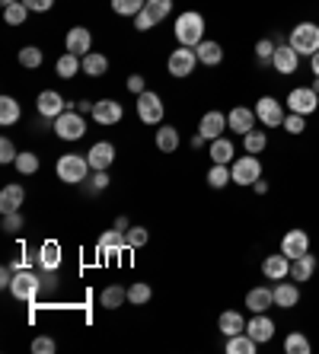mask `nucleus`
<instances>
[{"label":"nucleus","instance_id":"nucleus-44","mask_svg":"<svg viewBox=\"0 0 319 354\" xmlns=\"http://www.w3.org/2000/svg\"><path fill=\"white\" fill-rule=\"evenodd\" d=\"M147 227H131V230L125 233V243H128V249H140V246H147Z\"/></svg>","mask_w":319,"mask_h":354},{"label":"nucleus","instance_id":"nucleus-15","mask_svg":"<svg viewBox=\"0 0 319 354\" xmlns=\"http://www.w3.org/2000/svg\"><path fill=\"white\" fill-rule=\"evenodd\" d=\"M271 67H275L278 74L291 77L297 67H300V55H297L291 45H278V48H275V58H271Z\"/></svg>","mask_w":319,"mask_h":354},{"label":"nucleus","instance_id":"nucleus-57","mask_svg":"<svg viewBox=\"0 0 319 354\" xmlns=\"http://www.w3.org/2000/svg\"><path fill=\"white\" fill-rule=\"evenodd\" d=\"M253 189H255V195H265V192H268V182H262V179H259V182H255V185H253Z\"/></svg>","mask_w":319,"mask_h":354},{"label":"nucleus","instance_id":"nucleus-47","mask_svg":"<svg viewBox=\"0 0 319 354\" xmlns=\"http://www.w3.org/2000/svg\"><path fill=\"white\" fill-rule=\"evenodd\" d=\"M17 144H13V140L10 138H3L0 140V163H17Z\"/></svg>","mask_w":319,"mask_h":354},{"label":"nucleus","instance_id":"nucleus-9","mask_svg":"<svg viewBox=\"0 0 319 354\" xmlns=\"http://www.w3.org/2000/svg\"><path fill=\"white\" fill-rule=\"evenodd\" d=\"M138 118L144 124H160L163 122V99L156 96V93L144 90L138 96Z\"/></svg>","mask_w":319,"mask_h":354},{"label":"nucleus","instance_id":"nucleus-2","mask_svg":"<svg viewBox=\"0 0 319 354\" xmlns=\"http://www.w3.org/2000/svg\"><path fill=\"white\" fill-rule=\"evenodd\" d=\"M57 179L67 182V185H80L83 179H86V173H90V160L80 157V153H64V157L57 160Z\"/></svg>","mask_w":319,"mask_h":354},{"label":"nucleus","instance_id":"nucleus-55","mask_svg":"<svg viewBox=\"0 0 319 354\" xmlns=\"http://www.w3.org/2000/svg\"><path fill=\"white\" fill-rule=\"evenodd\" d=\"M93 106H96V102H86V99H83V102H77V112H80V115H86V112H90V115H93Z\"/></svg>","mask_w":319,"mask_h":354},{"label":"nucleus","instance_id":"nucleus-38","mask_svg":"<svg viewBox=\"0 0 319 354\" xmlns=\"http://www.w3.org/2000/svg\"><path fill=\"white\" fill-rule=\"evenodd\" d=\"M243 144H246V153H262L265 144H268V138H265L262 128H253L249 134H243Z\"/></svg>","mask_w":319,"mask_h":354},{"label":"nucleus","instance_id":"nucleus-50","mask_svg":"<svg viewBox=\"0 0 319 354\" xmlns=\"http://www.w3.org/2000/svg\"><path fill=\"white\" fill-rule=\"evenodd\" d=\"M55 342H51V338L48 335H42V338H35V342H33V351L35 354H55Z\"/></svg>","mask_w":319,"mask_h":354},{"label":"nucleus","instance_id":"nucleus-20","mask_svg":"<svg viewBox=\"0 0 319 354\" xmlns=\"http://www.w3.org/2000/svg\"><path fill=\"white\" fill-rule=\"evenodd\" d=\"M86 160H90V169H109L112 160H115V147L109 144V140H99V144H93L90 147Z\"/></svg>","mask_w":319,"mask_h":354},{"label":"nucleus","instance_id":"nucleus-6","mask_svg":"<svg viewBox=\"0 0 319 354\" xmlns=\"http://www.w3.org/2000/svg\"><path fill=\"white\" fill-rule=\"evenodd\" d=\"M39 290H42V281H39V274H33V272H23V268H19V272L13 274V284H10V294L17 297V300H23V304H33L35 297H39Z\"/></svg>","mask_w":319,"mask_h":354},{"label":"nucleus","instance_id":"nucleus-11","mask_svg":"<svg viewBox=\"0 0 319 354\" xmlns=\"http://www.w3.org/2000/svg\"><path fill=\"white\" fill-rule=\"evenodd\" d=\"M93 118H96V124L112 128V124H118L125 118V109H122V102H115V99H99L96 106H93Z\"/></svg>","mask_w":319,"mask_h":354},{"label":"nucleus","instance_id":"nucleus-5","mask_svg":"<svg viewBox=\"0 0 319 354\" xmlns=\"http://www.w3.org/2000/svg\"><path fill=\"white\" fill-rule=\"evenodd\" d=\"M230 173H233V182L237 185H255V182L262 179V163H259V157L255 153H249V157H239L237 163L230 166Z\"/></svg>","mask_w":319,"mask_h":354},{"label":"nucleus","instance_id":"nucleus-12","mask_svg":"<svg viewBox=\"0 0 319 354\" xmlns=\"http://www.w3.org/2000/svg\"><path fill=\"white\" fill-rule=\"evenodd\" d=\"M35 102H39V115L42 118H57L61 112H67V109H71V102H64V96H61V93H55V90H42Z\"/></svg>","mask_w":319,"mask_h":354},{"label":"nucleus","instance_id":"nucleus-56","mask_svg":"<svg viewBox=\"0 0 319 354\" xmlns=\"http://www.w3.org/2000/svg\"><path fill=\"white\" fill-rule=\"evenodd\" d=\"M115 230H122V233L131 230V223H128V217H118V221H115Z\"/></svg>","mask_w":319,"mask_h":354},{"label":"nucleus","instance_id":"nucleus-34","mask_svg":"<svg viewBox=\"0 0 319 354\" xmlns=\"http://www.w3.org/2000/svg\"><path fill=\"white\" fill-rule=\"evenodd\" d=\"M255 338H249L246 332H239V335H230L227 338V354H253L255 351Z\"/></svg>","mask_w":319,"mask_h":354},{"label":"nucleus","instance_id":"nucleus-22","mask_svg":"<svg viewBox=\"0 0 319 354\" xmlns=\"http://www.w3.org/2000/svg\"><path fill=\"white\" fill-rule=\"evenodd\" d=\"M122 246H128V243H125V233L122 230H106L96 243V252L99 256H118Z\"/></svg>","mask_w":319,"mask_h":354},{"label":"nucleus","instance_id":"nucleus-35","mask_svg":"<svg viewBox=\"0 0 319 354\" xmlns=\"http://www.w3.org/2000/svg\"><path fill=\"white\" fill-rule=\"evenodd\" d=\"M29 13H33V10L26 7L23 0H17V3H10V7H3V19H7V26H23Z\"/></svg>","mask_w":319,"mask_h":354},{"label":"nucleus","instance_id":"nucleus-54","mask_svg":"<svg viewBox=\"0 0 319 354\" xmlns=\"http://www.w3.org/2000/svg\"><path fill=\"white\" fill-rule=\"evenodd\" d=\"M128 90H131L134 96H140V93H144V77H140V74H131V77H128Z\"/></svg>","mask_w":319,"mask_h":354},{"label":"nucleus","instance_id":"nucleus-8","mask_svg":"<svg viewBox=\"0 0 319 354\" xmlns=\"http://www.w3.org/2000/svg\"><path fill=\"white\" fill-rule=\"evenodd\" d=\"M287 106H291V112H297V115H313L319 109V93L313 90V86H297V90H291V96H287Z\"/></svg>","mask_w":319,"mask_h":354},{"label":"nucleus","instance_id":"nucleus-41","mask_svg":"<svg viewBox=\"0 0 319 354\" xmlns=\"http://www.w3.org/2000/svg\"><path fill=\"white\" fill-rule=\"evenodd\" d=\"M284 351L287 354H310V342H307L303 332H291V335L284 338Z\"/></svg>","mask_w":319,"mask_h":354},{"label":"nucleus","instance_id":"nucleus-45","mask_svg":"<svg viewBox=\"0 0 319 354\" xmlns=\"http://www.w3.org/2000/svg\"><path fill=\"white\" fill-rule=\"evenodd\" d=\"M42 58H45V55H42V51L35 48V45H26V48L19 51V64L29 67V71H35V67L42 64Z\"/></svg>","mask_w":319,"mask_h":354},{"label":"nucleus","instance_id":"nucleus-58","mask_svg":"<svg viewBox=\"0 0 319 354\" xmlns=\"http://www.w3.org/2000/svg\"><path fill=\"white\" fill-rule=\"evenodd\" d=\"M310 67H313V77H319V51L310 58Z\"/></svg>","mask_w":319,"mask_h":354},{"label":"nucleus","instance_id":"nucleus-30","mask_svg":"<svg viewBox=\"0 0 319 354\" xmlns=\"http://www.w3.org/2000/svg\"><path fill=\"white\" fill-rule=\"evenodd\" d=\"M19 115H23V109H19L17 99H13V96H3V99H0V124H3V128L17 124Z\"/></svg>","mask_w":319,"mask_h":354},{"label":"nucleus","instance_id":"nucleus-36","mask_svg":"<svg viewBox=\"0 0 319 354\" xmlns=\"http://www.w3.org/2000/svg\"><path fill=\"white\" fill-rule=\"evenodd\" d=\"M227 182H233V173H230V166H227V163H214L211 173H208V185H211V189H224Z\"/></svg>","mask_w":319,"mask_h":354},{"label":"nucleus","instance_id":"nucleus-60","mask_svg":"<svg viewBox=\"0 0 319 354\" xmlns=\"http://www.w3.org/2000/svg\"><path fill=\"white\" fill-rule=\"evenodd\" d=\"M313 90H316V93H319V77H316V80H313Z\"/></svg>","mask_w":319,"mask_h":354},{"label":"nucleus","instance_id":"nucleus-14","mask_svg":"<svg viewBox=\"0 0 319 354\" xmlns=\"http://www.w3.org/2000/svg\"><path fill=\"white\" fill-rule=\"evenodd\" d=\"M281 252H284L287 259H297V256H303V252H310V236H307V230H287L284 239H281Z\"/></svg>","mask_w":319,"mask_h":354},{"label":"nucleus","instance_id":"nucleus-13","mask_svg":"<svg viewBox=\"0 0 319 354\" xmlns=\"http://www.w3.org/2000/svg\"><path fill=\"white\" fill-rule=\"evenodd\" d=\"M255 109H246V106H237V109H230L227 112V124H230V131H237V134H249L255 128Z\"/></svg>","mask_w":319,"mask_h":354},{"label":"nucleus","instance_id":"nucleus-33","mask_svg":"<svg viewBox=\"0 0 319 354\" xmlns=\"http://www.w3.org/2000/svg\"><path fill=\"white\" fill-rule=\"evenodd\" d=\"M106 71H109V58H106V55H99V51H90V55H83V74L102 77Z\"/></svg>","mask_w":319,"mask_h":354},{"label":"nucleus","instance_id":"nucleus-53","mask_svg":"<svg viewBox=\"0 0 319 354\" xmlns=\"http://www.w3.org/2000/svg\"><path fill=\"white\" fill-rule=\"evenodd\" d=\"M154 26H156V23L147 17V13H144V10H140L138 17H134V29H140V32H147V29H154Z\"/></svg>","mask_w":319,"mask_h":354},{"label":"nucleus","instance_id":"nucleus-16","mask_svg":"<svg viewBox=\"0 0 319 354\" xmlns=\"http://www.w3.org/2000/svg\"><path fill=\"white\" fill-rule=\"evenodd\" d=\"M224 128H230V124H227V115H224V112H205L198 134H201L205 140H217V138H224Z\"/></svg>","mask_w":319,"mask_h":354},{"label":"nucleus","instance_id":"nucleus-1","mask_svg":"<svg viewBox=\"0 0 319 354\" xmlns=\"http://www.w3.org/2000/svg\"><path fill=\"white\" fill-rule=\"evenodd\" d=\"M176 39L179 45H188V48H198L201 41H205V17L195 13V10H188L176 19Z\"/></svg>","mask_w":319,"mask_h":354},{"label":"nucleus","instance_id":"nucleus-48","mask_svg":"<svg viewBox=\"0 0 319 354\" xmlns=\"http://www.w3.org/2000/svg\"><path fill=\"white\" fill-rule=\"evenodd\" d=\"M0 227H3V233H19L23 230V214H19V211L3 214V223H0Z\"/></svg>","mask_w":319,"mask_h":354},{"label":"nucleus","instance_id":"nucleus-18","mask_svg":"<svg viewBox=\"0 0 319 354\" xmlns=\"http://www.w3.org/2000/svg\"><path fill=\"white\" fill-rule=\"evenodd\" d=\"M64 45H67V51H71V55H77V58L90 55V45H93L90 29H83V26L71 29V32H67V39H64Z\"/></svg>","mask_w":319,"mask_h":354},{"label":"nucleus","instance_id":"nucleus-42","mask_svg":"<svg viewBox=\"0 0 319 354\" xmlns=\"http://www.w3.org/2000/svg\"><path fill=\"white\" fill-rule=\"evenodd\" d=\"M147 0H112V10L118 17H138Z\"/></svg>","mask_w":319,"mask_h":354},{"label":"nucleus","instance_id":"nucleus-43","mask_svg":"<svg viewBox=\"0 0 319 354\" xmlns=\"http://www.w3.org/2000/svg\"><path fill=\"white\" fill-rule=\"evenodd\" d=\"M13 166H17L23 176H33V173H39V157L29 153V150H19V157H17V163Z\"/></svg>","mask_w":319,"mask_h":354},{"label":"nucleus","instance_id":"nucleus-10","mask_svg":"<svg viewBox=\"0 0 319 354\" xmlns=\"http://www.w3.org/2000/svg\"><path fill=\"white\" fill-rule=\"evenodd\" d=\"M255 118L265 124V128H281L284 124V109L275 96H262L255 102Z\"/></svg>","mask_w":319,"mask_h":354},{"label":"nucleus","instance_id":"nucleus-24","mask_svg":"<svg viewBox=\"0 0 319 354\" xmlns=\"http://www.w3.org/2000/svg\"><path fill=\"white\" fill-rule=\"evenodd\" d=\"M23 201H26L23 185H3V192H0V211H3V214L19 211V205H23Z\"/></svg>","mask_w":319,"mask_h":354},{"label":"nucleus","instance_id":"nucleus-3","mask_svg":"<svg viewBox=\"0 0 319 354\" xmlns=\"http://www.w3.org/2000/svg\"><path fill=\"white\" fill-rule=\"evenodd\" d=\"M287 45L297 51V55H316L319 51V26L316 23H300L294 26V32H291V39H287Z\"/></svg>","mask_w":319,"mask_h":354},{"label":"nucleus","instance_id":"nucleus-28","mask_svg":"<svg viewBox=\"0 0 319 354\" xmlns=\"http://www.w3.org/2000/svg\"><path fill=\"white\" fill-rule=\"evenodd\" d=\"M39 265L45 268V272H57V265H61V246H57L55 239L42 243V249H39Z\"/></svg>","mask_w":319,"mask_h":354},{"label":"nucleus","instance_id":"nucleus-37","mask_svg":"<svg viewBox=\"0 0 319 354\" xmlns=\"http://www.w3.org/2000/svg\"><path fill=\"white\" fill-rule=\"evenodd\" d=\"M170 10H172V0H147V3H144V13H147L154 23L170 17Z\"/></svg>","mask_w":319,"mask_h":354},{"label":"nucleus","instance_id":"nucleus-29","mask_svg":"<svg viewBox=\"0 0 319 354\" xmlns=\"http://www.w3.org/2000/svg\"><path fill=\"white\" fill-rule=\"evenodd\" d=\"M198 61H201V64H208V67H217L224 61V48L221 45H217V41H201V45H198Z\"/></svg>","mask_w":319,"mask_h":354},{"label":"nucleus","instance_id":"nucleus-31","mask_svg":"<svg viewBox=\"0 0 319 354\" xmlns=\"http://www.w3.org/2000/svg\"><path fill=\"white\" fill-rule=\"evenodd\" d=\"M125 300H128V290L118 288V284H109V288L99 294V306H106V310H118Z\"/></svg>","mask_w":319,"mask_h":354},{"label":"nucleus","instance_id":"nucleus-39","mask_svg":"<svg viewBox=\"0 0 319 354\" xmlns=\"http://www.w3.org/2000/svg\"><path fill=\"white\" fill-rule=\"evenodd\" d=\"M211 160L214 163H230V160H233V144L224 138L211 140Z\"/></svg>","mask_w":319,"mask_h":354},{"label":"nucleus","instance_id":"nucleus-25","mask_svg":"<svg viewBox=\"0 0 319 354\" xmlns=\"http://www.w3.org/2000/svg\"><path fill=\"white\" fill-rule=\"evenodd\" d=\"M297 300H300V288H297L294 281H281L278 288H275V306L291 310V306H297Z\"/></svg>","mask_w":319,"mask_h":354},{"label":"nucleus","instance_id":"nucleus-17","mask_svg":"<svg viewBox=\"0 0 319 354\" xmlns=\"http://www.w3.org/2000/svg\"><path fill=\"white\" fill-rule=\"evenodd\" d=\"M246 335L255 338L259 345H265V342H271V335H275V322L265 313H255L253 319H249V326H246Z\"/></svg>","mask_w":319,"mask_h":354},{"label":"nucleus","instance_id":"nucleus-26","mask_svg":"<svg viewBox=\"0 0 319 354\" xmlns=\"http://www.w3.org/2000/svg\"><path fill=\"white\" fill-rule=\"evenodd\" d=\"M217 329L224 332V338L246 332V319H243V313H237V310H227V313H221V319H217Z\"/></svg>","mask_w":319,"mask_h":354},{"label":"nucleus","instance_id":"nucleus-51","mask_svg":"<svg viewBox=\"0 0 319 354\" xmlns=\"http://www.w3.org/2000/svg\"><path fill=\"white\" fill-rule=\"evenodd\" d=\"M109 185V173L106 169H93V182H90V189L93 192H102Z\"/></svg>","mask_w":319,"mask_h":354},{"label":"nucleus","instance_id":"nucleus-27","mask_svg":"<svg viewBox=\"0 0 319 354\" xmlns=\"http://www.w3.org/2000/svg\"><path fill=\"white\" fill-rule=\"evenodd\" d=\"M80 67H83V61L77 58V55H71V51H64V55L55 61V74L61 77V80H71V77L80 74Z\"/></svg>","mask_w":319,"mask_h":354},{"label":"nucleus","instance_id":"nucleus-4","mask_svg":"<svg viewBox=\"0 0 319 354\" xmlns=\"http://www.w3.org/2000/svg\"><path fill=\"white\" fill-rule=\"evenodd\" d=\"M55 134L61 140H80L86 134V122H83V115L77 109H67V112H61L55 118Z\"/></svg>","mask_w":319,"mask_h":354},{"label":"nucleus","instance_id":"nucleus-23","mask_svg":"<svg viewBox=\"0 0 319 354\" xmlns=\"http://www.w3.org/2000/svg\"><path fill=\"white\" fill-rule=\"evenodd\" d=\"M313 274H316V259L310 256V252H303V256H297V259H291V278L294 281H310Z\"/></svg>","mask_w":319,"mask_h":354},{"label":"nucleus","instance_id":"nucleus-32","mask_svg":"<svg viewBox=\"0 0 319 354\" xmlns=\"http://www.w3.org/2000/svg\"><path fill=\"white\" fill-rule=\"evenodd\" d=\"M156 147L163 150V153H176V147H179V131H176L172 124L156 128Z\"/></svg>","mask_w":319,"mask_h":354},{"label":"nucleus","instance_id":"nucleus-19","mask_svg":"<svg viewBox=\"0 0 319 354\" xmlns=\"http://www.w3.org/2000/svg\"><path fill=\"white\" fill-rule=\"evenodd\" d=\"M262 274L268 281H284L287 274H291V259H287L284 252H278V256H268L262 262Z\"/></svg>","mask_w":319,"mask_h":354},{"label":"nucleus","instance_id":"nucleus-40","mask_svg":"<svg viewBox=\"0 0 319 354\" xmlns=\"http://www.w3.org/2000/svg\"><path fill=\"white\" fill-rule=\"evenodd\" d=\"M150 297H154V290H150L147 281H138V284L128 288V304H134V306H144Z\"/></svg>","mask_w":319,"mask_h":354},{"label":"nucleus","instance_id":"nucleus-59","mask_svg":"<svg viewBox=\"0 0 319 354\" xmlns=\"http://www.w3.org/2000/svg\"><path fill=\"white\" fill-rule=\"evenodd\" d=\"M0 3H3V7H10V3H17V0H0Z\"/></svg>","mask_w":319,"mask_h":354},{"label":"nucleus","instance_id":"nucleus-49","mask_svg":"<svg viewBox=\"0 0 319 354\" xmlns=\"http://www.w3.org/2000/svg\"><path fill=\"white\" fill-rule=\"evenodd\" d=\"M275 48H278V45H275L271 39H262L259 45H255V55H259V61H271L275 58Z\"/></svg>","mask_w":319,"mask_h":354},{"label":"nucleus","instance_id":"nucleus-21","mask_svg":"<svg viewBox=\"0 0 319 354\" xmlns=\"http://www.w3.org/2000/svg\"><path fill=\"white\" fill-rule=\"evenodd\" d=\"M246 306L253 310V313H268L271 306H275V290L271 288H253L246 294Z\"/></svg>","mask_w":319,"mask_h":354},{"label":"nucleus","instance_id":"nucleus-7","mask_svg":"<svg viewBox=\"0 0 319 354\" xmlns=\"http://www.w3.org/2000/svg\"><path fill=\"white\" fill-rule=\"evenodd\" d=\"M195 64H198V51L195 48H188V45H179V48L170 55V74L172 77H192V71H195Z\"/></svg>","mask_w":319,"mask_h":354},{"label":"nucleus","instance_id":"nucleus-46","mask_svg":"<svg viewBox=\"0 0 319 354\" xmlns=\"http://www.w3.org/2000/svg\"><path fill=\"white\" fill-rule=\"evenodd\" d=\"M303 118H307V115L291 112V115H284V124H281V128H284L287 134H303V128H307V122H303Z\"/></svg>","mask_w":319,"mask_h":354},{"label":"nucleus","instance_id":"nucleus-52","mask_svg":"<svg viewBox=\"0 0 319 354\" xmlns=\"http://www.w3.org/2000/svg\"><path fill=\"white\" fill-rule=\"evenodd\" d=\"M23 3L33 10V13H45V10L55 7V0H23Z\"/></svg>","mask_w":319,"mask_h":354}]
</instances>
